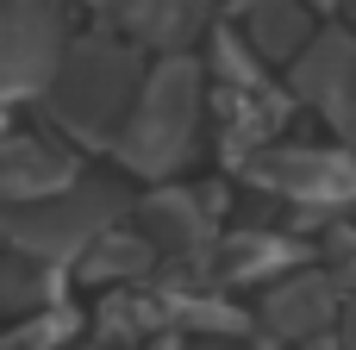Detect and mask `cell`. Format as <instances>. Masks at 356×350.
Segmentation results:
<instances>
[{"label": "cell", "mask_w": 356, "mask_h": 350, "mask_svg": "<svg viewBox=\"0 0 356 350\" xmlns=\"http://www.w3.org/2000/svg\"><path fill=\"white\" fill-rule=\"evenodd\" d=\"M325 313H332V294H325V282H288L275 301H269V326L275 332H313V326H325Z\"/></svg>", "instance_id": "1"}]
</instances>
